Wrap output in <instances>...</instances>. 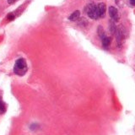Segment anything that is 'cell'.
<instances>
[{
  "instance_id": "ba28073f",
  "label": "cell",
  "mask_w": 135,
  "mask_h": 135,
  "mask_svg": "<svg viewBox=\"0 0 135 135\" xmlns=\"http://www.w3.org/2000/svg\"><path fill=\"white\" fill-rule=\"evenodd\" d=\"M97 33H98V36L100 38V39H102V38L104 36H105L107 35H105V32L104 31V29L102 28V26H98V28H97Z\"/></svg>"
},
{
  "instance_id": "52a82bcc",
  "label": "cell",
  "mask_w": 135,
  "mask_h": 135,
  "mask_svg": "<svg viewBox=\"0 0 135 135\" xmlns=\"http://www.w3.org/2000/svg\"><path fill=\"white\" fill-rule=\"evenodd\" d=\"M80 16V12L79 10H75L74 12H73L72 14L69 15V20L71 21H76Z\"/></svg>"
},
{
  "instance_id": "8fae6325",
  "label": "cell",
  "mask_w": 135,
  "mask_h": 135,
  "mask_svg": "<svg viewBox=\"0 0 135 135\" xmlns=\"http://www.w3.org/2000/svg\"><path fill=\"white\" fill-rule=\"evenodd\" d=\"M7 19H8V20H9V21L14 20L15 19V15H14V13H9V14L7 15Z\"/></svg>"
},
{
  "instance_id": "4fadbf2b",
  "label": "cell",
  "mask_w": 135,
  "mask_h": 135,
  "mask_svg": "<svg viewBox=\"0 0 135 135\" xmlns=\"http://www.w3.org/2000/svg\"><path fill=\"white\" fill-rule=\"evenodd\" d=\"M16 1H18V0H8V4H13V3H15Z\"/></svg>"
},
{
  "instance_id": "5b68a950",
  "label": "cell",
  "mask_w": 135,
  "mask_h": 135,
  "mask_svg": "<svg viewBox=\"0 0 135 135\" xmlns=\"http://www.w3.org/2000/svg\"><path fill=\"white\" fill-rule=\"evenodd\" d=\"M97 8H98V15L99 19L103 18L105 15V4L103 3H100L97 4Z\"/></svg>"
},
{
  "instance_id": "8992f818",
  "label": "cell",
  "mask_w": 135,
  "mask_h": 135,
  "mask_svg": "<svg viewBox=\"0 0 135 135\" xmlns=\"http://www.w3.org/2000/svg\"><path fill=\"white\" fill-rule=\"evenodd\" d=\"M101 40V43H102V46L105 49H108V47L110 46V44H111V41H112V39L111 37H109L107 36H104Z\"/></svg>"
},
{
  "instance_id": "277c9868",
  "label": "cell",
  "mask_w": 135,
  "mask_h": 135,
  "mask_svg": "<svg viewBox=\"0 0 135 135\" xmlns=\"http://www.w3.org/2000/svg\"><path fill=\"white\" fill-rule=\"evenodd\" d=\"M109 15H110V17H111V19L113 21H115V22L119 20V18H120L119 13H118V10L115 7L111 6L109 8Z\"/></svg>"
},
{
  "instance_id": "9c48e42d",
  "label": "cell",
  "mask_w": 135,
  "mask_h": 135,
  "mask_svg": "<svg viewBox=\"0 0 135 135\" xmlns=\"http://www.w3.org/2000/svg\"><path fill=\"white\" fill-rule=\"evenodd\" d=\"M6 111V109H5V105H4V102L3 101L2 98H1V96H0V114H3Z\"/></svg>"
},
{
  "instance_id": "7c38bea8",
  "label": "cell",
  "mask_w": 135,
  "mask_h": 135,
  "mask_svg": "<svg viewBox=\"0 0 135 135\" xmlns=\"http://www.w3.org/2000/svg\"><path fill=\"white\" fill-rule=\"evenodd\" d=\"M38 128H39V125H38L37 123H32L31 126H30V128H31V130H33V131L36 130Z\"/></svg>"
},
{
  "instance_id": "3957f363",
  "label": "cell",
  "mask_w": 135,
  "mask_h": 135,
  "mask_svg": "<svg viewBox=\"0 0 135 135\" xmlns=\"http://www.w3.org/2000/svg\"><path fill=\"white\" fill-rule=\"evenodd\" d=\"M115 35H116L118 47H122V41H123V39H124V34H123V31H122V30L121 28H117Z\"/></svg>"
},
{
  "instance_id": "7a4b0ae2",
  "label": "cell",
  "mask_w": 135,
  "mask_h": 135,
  "mask_svg": "<svg viewBox=\"0 0 135 135\" xmlns=\"http://www.w3.org/2000/svg\"><path fill=\"white\" fill-rule=\"evenodd\" d=\"M86 15L90 17L92 20H98L99 15H98V8H97V4L94 3H88L85 8H84Z\"/></svg>"
},
{
  "instance_id": "30bf717a",
  "label": "cell",
  "mask_w": 135,
  "mask_h": 135,
  "mask_svg": "<svg viewBox=\"0 0 135 135\" xmlns=\"http://www.w3.org/2000/svg\"><path fill=\"white\" fill-rule=\"evenodd\" d=\"M117 26L115 25V24L113 23V21H112V22H110V31L112 32V34H113V35H115V33L117 31Z\"/></svg>"
},
{
  "instance_id": "5bb4252c",
  "label": "cell",
  "mask_w": 135,
  "mask_h": 135,
  "mask_svg": "<svg viewBox=\"0 0 135 135\" xmlns=\"http://www.w3.org/2000/svg\"><path fill=\"white\" fill-rule=\"evenodd\" d=\"M129 2H130V4H131V5L135 6V0H129Z\"/></svg>"
},
{
  "instance_id": "6da1fadb",
  "label": "cell",
  "mask_w": 135,
  "mask_h": 135,
  "mask_svg": "<svg viewBox=\"0 0 135 135\" xmlns=\"http://www.w3.org/2000/svg\"><path fill=\"white\" fill-rule=\"evenodd\" d=\"M27 70L28 67L26 61L22 57L17 59L14 66V73L18 76H23L26 74Z\"/></svg>"
}]
</instances>
